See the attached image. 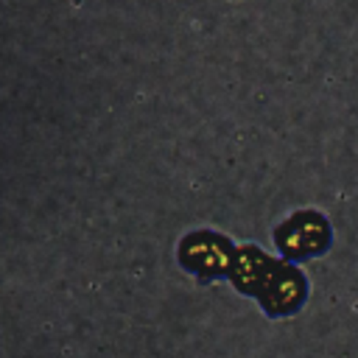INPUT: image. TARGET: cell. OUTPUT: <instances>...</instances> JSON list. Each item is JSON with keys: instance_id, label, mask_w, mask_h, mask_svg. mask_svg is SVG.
I'll list each match as a JSON object with an SVG mask.
<instances>
[{"instance_id": "1", "label": "cell", "mask_w": 358, "mask_h": 358, "mask_svg": "<svg viewBox=\"0 0 358 358\" xmlns=\"http://www.w3.org/2000/svg\"><path fill=\"white\" fill-rule=\"evenodd\" d=\"M235 274L249 294L260 296V302L271 316H288L305 302V294H308L305 277L296 268L277 263L255 249L241 252Z\"/></svg>"}, {"instance_id": "2", "label": "cell", "mask_w": 358, "mask_h": 358, "mask_svg": "<svg viewBox=\"0 0 358 358\" xmlns=\"http://www.w3.org/2000/svg\"><path fill=\"white\" fill-rule=\"evenodd\" d=\"M277 243L288 257H313L327 249L330 227L319 213H296L277 229Z\"/></svg>"}]
</instances>
